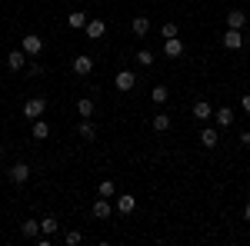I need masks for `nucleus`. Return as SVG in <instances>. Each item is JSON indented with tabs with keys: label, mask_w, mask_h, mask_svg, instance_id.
<instances>
[{
	"label": "nucleus",
	"mask_w": 250,
	"mask_h": 246,
	"mask_svg": "<svg viewBox=\"0 0 250 246\" xmlns=\"http://www.w3.org/2000/svg\"><path fill=\"white\" fill-rule=\"evenodd\" d=\"M43 114H47V100H43V96L23 100V116H27V120H40Z\"/></svg>",
	"instance_id": "1"
},
{
	"label": "nucleus",
	"mask_w": 250,
	"mask_h": 246,
	"mask_svg": "<svg viewBox=\"0 0 250 246\" xmlns=\"http://www.w3.org/2000/svg\"><path fill=\"white\" fill-rule=\"evenodd\" d=\"M114 87L120 90V94H130L137 87V74L134 70H117V76H114Z\"/></svg>",
	"instance_id": "2"
},
{
	"label": "nucleus",
	"mask_w": 250,
	"mask_h": 246,
	"mask_svg": "<svg viewBox=\"0 0 250 246\" xmlns=\"http://www.w3.org/2000/svg\"><path fill=\"white\" fill-rule=\"evenodd\" d=\"M20 50L27 54V57H40V50H43V40L37 34H27V37H20Z\"/></svg>",
	"instance_id": "3"
},
{
	"label": "nucleus",
	"mask_w": 250,
	"mask_h": 246,
	"mask_svg": "<svg viewBox=\"0 0 250 246\" xmlns=\"http://www.w3.org/2000/svg\"><path fill=\"white\" fill-rule=\"evenodd\" d=\"M184 50H187V47H184V40H180V37H167V40H164V57H167V60H180V57H184Z\"/></svg>",
	"instance_id": "4"
},
{
	"label": "nucleus",
	"mask_w": 250,
	"mask_h": 246,
	"mask_svg": "<svg viewBox=\"0 0 250 246\" xmlns=\"http://www.w3.org/2000/svg\"><path fill=\"white\" fill-rule=\"evenodd\" d=\"M224 47H227V50H240V47H244V43H247V37H244V34H240V30H233V27H227V30H224Z\"/></svg>",
	"instance_id": "5"
},
{
	"label": "nucleus",
	"mask_w": 250,
	"mask_h": 246,
	"mask_svg": "<svg viewBox=\"0 0 250 246\" xmlns=\"http://www.w3.org/2000/svg\"><path fill=\"white\" fill-rule=\"evenodd\" d=\"M233 120H237V116H233L230 107H220V110H213V123H217V130H230Z\"/></svg>",
	"instance_id": "6"
},
{
	"label": "nucleus",
	"mask_w": 250,
	"mask_h": 246,
	"mask_svg": "<svg viewBox=\"0 0 250 246\" xmlns=\"http://www.w3.org/2000/svg\"><path fill=\"white\" fill-rule=\"evenodd\" d=\"M90 216H94V220H110V216H114V207H110V200H107V196H100L94 207H90Z\"/></svg>",
	"instance_id": "7"
},
{
	"label": "nucleus",
	"mask_w": 250,
	"mask_h": 246,
	"mask_svg": "<svg viewBox=\"0 0 250 246\" xmlns=\"http://www.w3.org/2000/svg\"><path fill=\"white\" fill-rule=\"evenodd\" d=\"M70 67H74V74H77V76H90V70H94V60L87 57V54H77Z\"/></svg>",
	"instance_id": "8"
},
{
	"label": "nucleus",
	"mask_w": 250,
	"mask_h": 246,
	"mask_svg": "<svg viewBox=\"0 0 250 246\" xmlns=\"http://www.w3.org/2000/svg\"><path fill=\"white\" fill-rule=\"evenodd\" d=\"M83 34H87V37H90V40H100V37H104V34H107V23H104V20H100V17L87 20V27H83Z\"/></svg>",
	"instance_id": "9"
},
{
	"label": "nucleus",
	"mask_w": 250,
	"mask_h": 246,
	"mask_svg": "<svg viewBox=\"0 0 250 246\" xmlns=\"http://www.w3.org/2000/svg\"><path fill=\"white\" fill-rule=\"evenodd\" d=\"M217 143H220V130H217V127H207V130H200V147H204V150H213Z\"/></svg>",
	"instance_id": "10"
},
{
	"label": "nucleus",
	"mask_w": 250,
	"mask_h": 246,
	"mask_svg": "<svg viewBox=\"0 0 250 246\" xmlns=\"http://www.w3.org/2000/svg\"><path fill=\"white\" fill-rule=\"evenodd\" d=\"M134 209H137V196H130V193L117 196V213H120V216H130Z\"/></svg>",
	"instance_id": "11"
},
{
	"label": "nucleus",
	"mask_w": 250,
	"mask_h": 246,
	"mask_svg": "<svg viewBox=\"0 0 250 246\" xmlns=\"http://www.w3.org/2000/svg\"><path fill=\"white\" fill-rule=\"evenodd\" d=\"M7 67H10V70H14V74H17V70H27V54H23V50H10V57H7Z\"/></svg>",
	"instance_id": "12"
},
{
	"label": "nucleus",
	"mask_w": 250,
	"mask_h": 246,
	"mask_svg": "<svg viewBox=\"0 0 250 246\" xmlns=\"http://www.w3.org/2000/svg\"><path fill=\"white\" fill-rule=\"evenodd\" d=\"M27 180H30V167H27V163H14V167H10V183H27Z\"/></svg>",
	"instance_id": "13"
},
{
	"label": "nucleus",
	"mask_w": 250,
	"mask_h": 246,
	"mask_svg": "<svg viewBox=\"0 0 250 246\" xmlns=\"http://www.w3.org/2000/svg\"><path fill=\"white\" fill-rule=\"evenodd\" d=\"M30 133H34V140H47L50 136V123L40 116V120H30Z\"/></svg>",
	"instance_id": "14"
},
{
	"label": "nucleus",
	"mask_w": 250,
	"mask_h": 246,
	"mask_svg": "<svg viewBox=\"0 0 250 246\" xmlns=\"http://www.w3.org/2000/svg\"><path fill=\"white\" fill-rule=\"evenodd\" d=\"M193 116L204 123V120H210V116H213V107L207 103V100H197V103H193Z\"/></svg>",
	"instance_id": "15"
},
{
	"label": "nucleus",
	"mask_w": 250,
	"mask_h": 246,
	"mask_svg": "<svg viewBox=\"0 0 250 246\" xmlns=\"http://www.w3.org/2000/svg\"><path fill=\"white\" fill-rule=\"evenodd\" d=\"M57 229H60V220H57V216H43V220H40V233H43V236H54Z\"/></svg>",
	"instance_id": "16"
},
{
	"label": "nucleus",
	"mask_w": 250,
	"mask_h": 246,
	"mask_svg": "<svg viewBox=\"0 0 250 246\" xmlns=\"http://www.w3.org/2000/svg\"><path fill=\"white\" fill-rule=\"evenodd\" d=\"M20 233H23L27 240H37V233H40V220H23V223H20Z\"/></svg>",
	"instance_id": "17"
},
{
	"label": "nucleus",
	"mask_w": 250,
	"mask_h": 246,
	"mask_svg": "<svg viewBox=\"0 0 250 246\" xmlns=\"http://www.w3.org/2000/svg\"><path fill=\"white\" fill-rule=\"evenodd\" d=\"M244 23H247V14H244V10H227V27L240 30Z\"/></svg>",
	"instance_id": "18"
},
{
	"label": "nucleus",
	"mask_w": 250,
	"mask_h": 246,
	"mask_svg": "<svg viewBox=\"0 0 250 246\" xmlns=\"http://www.w3.org/2000/svg\"><path fill=\"white\" fill-rule=\"evenodd\" d=\"M77 133L83 136V140H94V136H97V127L90 123V116H83V120L77 123Z\"/></svg>",
	"instance_id": "19"
},
{
	"label": "nucleus",
	"mask_w": 250,
	"mask_h": 246,
	"mask_svg": "<svg viewBox=\"0 0 250 246\" xmlns=\"http://www.w3.org/2000/svg\"><path fill=\"white\" fill-rule=\"evenodd\" d=\"M87 14H83V10H70V17H67V23H70V27H74V30H83V27H87Z\"/></svg>",
	"instance_id": "20"
},
{
	"label": "nucleus",
	"mask_w": 250,
	"mask_h": 246,
	"mask_svg": "<svg viewBox=\"0 0 250 246\" xmlns=\"http://www.w3.org/2000/svg\"><path fill=\"white\" fill-rule=\"evenodd\" d=\"M150 127H154L157 133H167V130H170V114H154Z\"/></svg>",
	"instance_id": "21"
},
{
	"label": "nucleus",
	"mask_w": 250,
	"mask_h": 246,
	"mask_svg": "<svg viewBox=\"0 0 250 246\" xmlns=\"http://www.w3.org/2000/svg\"><path fill=\"white\" fill-rule=\"evenodd\" d=\"M130 30H134L137 37H147V34H150V20H147V17H134Z\"/></svg>",
	"instance_id": "22"
},
{
	"label": "nucleus",
	"mask_w": 250,
	"mask_h": 246,
	"mask_svg": "<svg viewBox=\"0 0 250 246\" xmlns=\"http://www.w3.org/2000/svg\"><path fill=\"white\" fill-rule=\"evenodd\" d=\"M150 100H154V103H167V100H170V90H167L164 83H157L154 90H150Z\"/></svg>",
	"instance_id": "23"
},
{
	"label": "nucleus",
	"mask_w": 250,
	"mask_h": 246,
	"mask_svg": "<svg viewBox=\"0 0 250 246\" xmlns=\"http://www.w3.org/2000/svg\"><path fill=\"white\" fill-rule=\"evenodd\" d=\"M77 114L80 116H94V100H90V96H80L77 100Z\"/></svg>",
	"instance_id": "24"
},
{
	"label": "nucleus",
	"mask_w": 250,
	"mask_h": 246,
	"mask_svg": "<svg viewBox=\"0 0 250 246\" xmlns=\"http://www.w3.org/2000/svg\"><path fill=\"white\" fill-rule=\"evenodd\" d=\"M97 193H100V196H107V200H110V196H114V193H117V183H114V180H104V183H100V187H97Z\"/></svg>",
	"instance_id": "25"
},
{
	"label": "nucleus",
	"mask_w": 250,
	"mask_h": 246,
	"mask_svg": "<svg viewBox=\"0 0 250 246\" xmlns=\"http://www.w3.org/2000/svg\"><path fill=\"white\" fill-rule=\"evenodd\" d=\"M80 240H83L80 229H67V233H63V243H67V246H80Z\"/></svg>",
	"instance_id": "26"
},
{
	"label": "nucleus",
	"mask_w": 250,
	"mask_h": 246,
	"mask_svg": "<svg viewBox=\"0 0 250 246\" xmlns=\"http://www.w3.org/2000/svg\"><path fill=\"white\" fill-rule=\"evenodd\" d=\"M160 37H164V40H167V37H180L177 23H164V27H160Z\"/></svg>",
	"instance_id": "27"
},
{
	"label": "nucleus",
	"mask_w": 250,
	"mask_h": 246,
	"mask_svg": "<svg viewBox=\"0 0 250 246\" xmlns=\"http://www.w3.org/2000/svg\"><path fill=\"white\" fill-rule=\"evenodd\" d=\"M137 63L150 67V63H154V54H150V50H140V54H137Z\"/></svg>",
	"instance_id": "28"
},
{
	"label": "nucleus",
	"mask_w": 250,
	"mask_h": 246,
	"mask_svg": "<svg viewBox=\"0 0 250 246\" xmlns=\"http://www.w3.org/2000/svg\"><path fill=\"white\" fill-rule=\"evenodd\" d=\"M40 74H43V63H37V60H34V63L27 67V76H34V80H37Z\"/></svg>",
	"instance_id": "29"
},
{
	"label": "nucleus",
	"mask_w": 250,
	"mask_h": 246,
	"mask_svg": "<svg viewBox=\"0 0 250 246\" xmlns=\"http://www.w3.org/2000/svg\"><path fill=\"white\" fill-rule=\"evenodd\" d=\"M237 143H240V147H250V130L240 133V136H237Z\"/></svg>",
	"instance_id": "30"
},
{
	"label": "nucleus",
	"mask_w": 250,
	"mask_h": 246,
	"mask_svg": "<svg viewBox=\"0 0 250 246\" xmlns=\"http://www.w3.org/2000/svg\"><path fill=\"white\" fill-rule=\"evenodd\" d=\"M240 107H244V110L250 114V94H244V96H240Z\"/></svg>",
	"instance_id": "31"
},
{
	"label": "nucleus",
	"mask_w": 250,
	"mask_h": 246,
	"mask_svg": "<svg viewBox=\"0 0 250 246\" xmlns=\"http://www.w3.org/2000/svg\"><path fill=\"white\" fill-rule=\"evenodd\" d=\"M244 220L250 223V196H247V207H244Z\"/></svg>",
	"instance_id": "32"
},
{
	"label": "nucleus",
	"mask_w": 250,
	"mask_h": 246,
	"mask_svg": "<svg viewBox=\"0 0 250 246\" xmlns=\"http://www.w3.org/2000/svg\"><path fill=\"white\" fill-rule=\"evenodd\" d=\"M0 163H3V147H0Z\"/></svg>",
	"instance_id": "33"
},
{
	"label": "nucleus",
	"mask_w": 250,
	"mask_h": 246,
	"mask_svg": "<svg viewBox=\"0 0 250 246\" xmlns=\"http://www.w3.org/2000/svg\"><path fill=\"white\" fill-rule=\"evenodd\" d=\"M247 43H250V34H247Z\"/></svg>",
	"instance_id": "34"
}]
</instances>
